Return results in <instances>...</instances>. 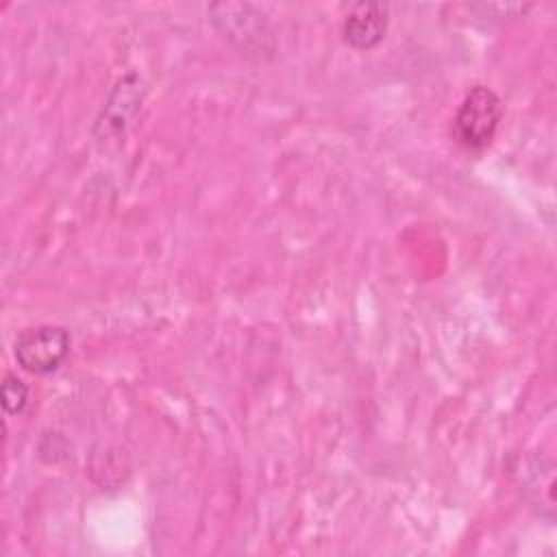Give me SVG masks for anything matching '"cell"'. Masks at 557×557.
I'll return each mask as SVG.
<instances>
[{"label": "cell", "mask_w": 557, "mask_h": 557, "mask_svg": "<svg viewBox=\"0 0 557 557\" xmlns=\"http://www.w3.org/2000/svg\"><path fill=\"white\" fill-rule=\"evenodd\" d=\"M503 120L500 98L485 85H474L461 100L450 133L468 150H483L492 144Z\"/></svg>", "instance_id": "1"}, {"label": "cell", "mask_w": 557, "mask_h": 557, "mask_svg": "<svg viewBox=\"0 0 557 557\" xmlns=\"http://www.w3.org/2000/svg\"><path fill=\"white\" fill-rule=\"evenodd\" d=\"M141 98H144V87L135 74H128L122 81H117L109 102L102 107V113L96 120L98 141L109 137H120L128 120L135 115L137 107L141 104Z\"/></svg>", "instance_id": "4"}, {"label": "cell", "mask_w": 557, "mask_h": 557, "mask_svg": "<svg viewBox=\"0 0 557 557\" xmlns=\"http://www.w3.org/2000/svg\"><path fill=\"white\" fill-rule=\"evenodd\" d=\"M213 26L244 54H270L274 48V35L268 17L252 4L218 2L209 7Z\"/></svg>", "instance_id": "2"}, {"label": "cell", "mask_w": 557, "mask_h": 557, "mask_svg": "<svg viewBox=\"0 0 557 557\" xmlns=\"http://www.w3.org/2000/svg\"><path fill=\"white\" fill-rule=\"evenodd\" d=\"M70 333L59 324H39L15 337L13 355L22 370L30 374H50L61 368L70 355Z\"/></svg>", "instance_id": "3"}, {"label": "cell", "mask_w": 557, "mask_h": 557, "mask_svg": "<svg viewBox=\"0 0 557 557\" xmlns=\"http://www.w3.org/2000/svg\"><path fill=\"white\" fill-rule=\"evenodd\" d=\"M389 7L383 2H355L342 24V35L355 50L374 48L387 33Z\"/></svg>", "instance_id": "5"}, {"label": "cell", "mask_w": 557, "mask_h": 557, "mask_svg": "<svg viewBox=\"0 0 557 557\" xmlns=\"http://www.w3.org/2000/svg\"><path fill=\"white\" fill-rule=\"evenodd\" d=\"M0 398H2L4 413L15 416L28 403V385L20 376L7 372L4 379H2V385H0Z\"/></svg>", "instance_id": "6"}]
</instances>
